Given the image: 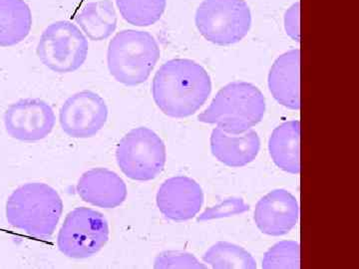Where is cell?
Returning a JSON list of instances; mask_svg holds the SVG:
<instances>
[{
    "instance_id": "cell-1",
    "label": "cell",
    "mask_w": 359,
    "mask_h": 269,
    "mask_svg": "<svg viewBox=\"0 0 359 269\" xmlns=\"http://www.w3.org/2000/svg\"><path fill=\"white\" fill-rule=\"evenodd\" d=\"M212 92L209 73L191 59H172L161 66L152 82L156 105L169 117H190L205 103Z\"/></svg>"
},
{
    "instance_id": "cell-2",
    "label": "cell",
    "mask_w": 359,
    "mask_h": 269,
    "mask_svg": "<svg viewBox=\"0 0 359 269\" xmlns=\"http://www.w3.org/2000/svg\"><path fill=\"white\" fill-rule=\"evenodd\" d=\"M62 212L60 195L43 183L20 186L6 202L8 223L32 237H50L57 228Z\"/></svg>"
},
{
    "instance_id": "cell-3",
    "label": "cell",
    "mask_w": 359,
    "mask_h": 269,
    "mask_svg": "<svg viewBox=\"0 0 359 269\" xmlns=\"http://www.w3.org/2000/svg\"><path fill=\"white\" fill-rule=\"evenodd\" d=\"M264 113L266 99L261 90L248 82L235 81L219 90L198 120L216 125L226 133L240 134L259 124Z\"/></svg>"
},
{
    "instance_id": "cell-4",
    "label": "cell",
    "mask_w": 359,
    "mask_h": 269,
    "mask_svg": "<svg viewBox=\"0 0 359 269\" xmlns=\"http://www.w3.org/2000/svg\"><path fill=\"white\" fill-rule=\"evenodd\" d=\"M160 56L159 44L152 34L141 30H122L108 45V69L119 83L138 86L147 81Z\"/></svg>"
},
{
    "instance_id": "cell-5",
    "label": "cell",
    "mask_w": 359,
    "mask_h": 269,
    "mask_svg": "<svg viewBox=\"0 0 359 269\" xmlns=\"http://www.w3.org/2000/svg\"><path fill=\"white\" fill-rule=\"evenodd\" d=\"M252 21L245 0H204L195 14L198 32L219 46L242 41L250 32Z\"/></svg>"
},
{
    "instance_id": "cell-6",
    "label": "cell",
    "mask_w": 359,
    "mask_h": 269,
    "mask_svg": "<svg viewBox=\"0 0 359 269\" xmlns=\"http://www.w3.org/2000/svg\"><path fill=\"white\" fill-rule=\"evenodd\" d=\"M116 160L122 173L129 179L152 181L166 165V146L154 131L139 127L131 130L118 143Z\"/></svg>"
},
{
    "instance_id": "cell-7",
    "label": "cell",
    "mask_w": 359,
    "mask_h": 269,
    "mask_svg": "<svg viewBox=\"0 0 359 269\" xmlns=\"http://www.w3.org/2000/svg\"><path fill=\"white\" fill-rule=\"evenodd\" d=\"M89 43L74 23L56 21L47 26L37 44V56L42 64L58 74L75 72L88 56Z\"/></svg>"
},
{
    "instance_id": "cell-8",
    "label": "cell",
    "mask_w": 359,
    "mask_h": 269,
    "mask_svg": "<svg viewBox=\"0 0 359 269\" xmlns=\"http://www.w3.org/2000/svg\"><path fill=\"white\" fill-rule=\"evenodd\" d=\"M109 233V224L101 212L76 207L66 216L59 230L57 247L70 258H88L105 247Z\"/></svg>"
},
{
    "instance_id": "cell-9",
    "label": "cell",
    "mask_w": 359,
    "mask_h": 269,
    "mask_svg": "<svg viewBox=\"0 0 359 269\" xmlns=\"http://www.w3.org/2000/svg\"><path fill=\"white\" fill-rule=\"evenodd\" d=\"M108 107L102 97L84 90L70 96L59 112L61 128L75 139L92 138L105 126Z\"/></svg>"
},
{
    "instance_id": "cell-10",
    "label": "cell",
    "mask_w": 359,
    "mask_h": 269,
    "mask_svg": "<svg viewBox=\"0 0 359 269\" xmlns=\"http://www.w3.org/2000/svg\"><path fill=\"white\" fill-rule=\"evenodd\" d=\"M4 126L11 138L20 142H39L50 134L56 117L48 103L40 99H21L4 113Z\"/></svg>"
},
{
    "instance_id": "cell-11",
    "label": "cell",
    "mask_w": 359,
    "mask_h": 269,
    "mask_svg": "<svg viewBox=\"0 0 359 269\" xmlns=\"http://www.w3.org/2000/svg\"><path fill=\"white\" fill-rule=\"evenodd\" d=\"M156 202L165 218L182 223L199 214L204 204V193L195 179L173 177L160 186Z\"/></svg>"
},
{
    "instance_id": "cell-12",
    "label": "cell",
    "mask_w": 359,
    "mask_h": 269,
    "mask_svg": "<svg viewBox=\"0 0 359 269\" xmlns=\"http://www.w3.org/2000/svg\"><path fill=\"white\" fill-rule=\"evenodd\" d=\"M297 200L287 191L275 190L259 200L255 209V223L264 235H287L299 219Z\"/></svg>"
},
{
    "instance_id": "cell-13",
    "label": "cell",
    "mask_w": 359,
    "mask_h": 269,
    "mask_svg": "<svg viewBox=\"0 0 359 269\" xmlns=\"http://www.w3.org/2000/svg\"><path fill=\"white\" fill-rule=\"evenodd\" d=\"M76 191L85 202L102 209H115L127 199L125 181L105 167L85 172L78 181Z\"/></svg>"
},
{
    "instance_id": "cell-14",
    "label": "cell",
    "mask_w": 359,
    "mask_h": 269,
    "mask_svg": "<svg viewBox=\"0 0 359 269\" xmlns=\"http://www.w3.org/2000/svg\"><path fill=\"white\" fill-rule=\"evenodd\" d=\"M269 89L287 109L301 108V50L292 49L276 59L269 70Z\"/></svg>"
},
{
    "instance_id": "cell-15",
    "label": "cell",
    "mask_w": 359,
    "mask_h": 269,
    "mask_svg": "<svg viewBox=\"0 0 359 269\" xmlns=\"http://www.w3.org/2000/svg\"><path fill=\"white\" fill-rule=\"evenodd\" d=\"M261 149V140L256 131L249 130L245 133L231 134L221 129L212 130L211 151L219 162L226 166L241 167L256 160Z\"/></svg>"
},
{
    "instance_id": "cell-16",
    "label": "cell",
    "mask_w": 359,
    "mask_h": 269,
    "mask_svg": "<svg viewBox=\"0 0 359 269\" xmlns=\"http://www.w3.org/2000/svg\"><path fill=\"white\" fill-rule=\"evenodd\" d=\"M269 151L273 163L287 173L301 172V122L283 123L271 133Z\"/></svg>"
},
{
    "instance_id": "cell-17",
    "label": "cell",
    "mask_w": 359,
    "mask_h": 269,
    "mask_svg": "<svg viewBox=\"0 0 359 269\" xmlns=\"http://www.w3.org/2000/svg\"><path fill=\"white\" fill-rule=\"evenodd\" d=\"M75 21L85 36L92 41H103L115 32L118 16L112 0H97L85 4Z\"/></svg>"
},
{
    "instance_id": "cell-18",
    "label": "cell",
    "mask_w": 359,
    "mask_h": 269,
    "mask_svg": "<svg viewBox=\"0 0 359 269\" xmlns=\"http://www.w3.org/2000/svg\"><path fill=\"white\" fill-rule=\"evenodd\" d=\"M32 27V11L25 0H0V47L20 43Z\"/></svg>"
},
{
    "instance_id": "cell-19",
    "label": "cell",
    "mask_w": 359,
    "mask_h": 269,
    "mask_svg": "<svg viewBox=\"0 0 359 269\" xmlns=\"http://www.w3.org/2000/svg\"><path fill=\"white\" fill-rule=\"evenodd\" d=\"M205 263L217 269H255L256 259L250 252L231 242H219L210 247L203 256Z\"/></svg>"
},
{
    "instance_id": "cell-20",
    "label": "cell",
    "mask_w": 359,
    "mask_h": 269,
    "mask_svg": "<svg viewBox=\"0 0 359 269\" xmlns=\"http://www.w3.org/2000/svg\"><path fill=\"white\" fill-rule=\"evenodd\" d=\"M123 20L137 27L157 23L166 11L167 0H115Z\"/></svg>"
},
{
    "instance_id": "cell-21",
    "label": "cell",
    "mask_w": 359,
    "mask_h": 269,
    "mask_svg": "<svg viewBox=\"0 0 359 269\" xmlns=\"http://www.w3.org/2000/svg\"><path fill=\"white\" fill-rule=\"evenodd\" d=\"M263 268H301V247L299 242L283 240L273 245L264 254Z\"/></svg>"
},
{
    "instance_id": "cell-22",
    "label": "cell",
    "mask_w": 359,
    "mask_h": 269,
    "mask_svg": "<svg viewBox=\"0 0 359 269\" xmlns=\"http://www.w3.org/2000/svg\"><path fill=\"white\" fill-rule=\"evenodd\" d=\"M155 268H207L193 254L185 251H164L156 257Z\"/></svg>"
},
{
    "instance_id": "cell-23",
    "label": "cell",
    "mask_w": 359,
    "mask_h": 269,
    "mask_svg": "<svg viewBox=\"0 0 359 269\" xmlns=\"http://www.w3.org/2000/svg\"><path fill=\"white\" fill-rule=\"evenodd\" d=\"M250 207L242 199H229L218 205L210 207L203 212L198 221H210V219L226 218L249 211Z\"/></svg>"
},
{
    "instance_id": "cell-24",
    "label": "cell",
    "mask_w": 359,
    "mask_h": 269,
    "mask_svg": "<svg viewBox=\"0 0 359 269\" xmlns=\"http://www.w3.org/2000/svg\"><path fill=\"white\" fill-rule=\"evenodd\" d=\"M299 2L292 4V6L285 11V29L287 34L294 41L299 42L301 39V30H299Z\"/></svg>"
}]
</instances>
